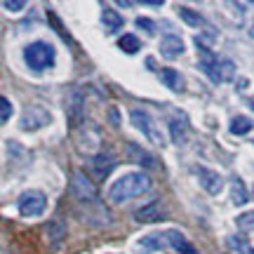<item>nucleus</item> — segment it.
<instances>
[{
	"label": "nucleus",
	"mask_w": 254,
	"mask_h": 254,
	"mask_svg": "<svg viewBox=\"0 0 254 254\" xmlns=\"http://www.w3.org/2000/svg\"><path fill=\"white\" fill-rule=\"evenodd\" d=\"M113 167H116V158L111 153H99L92 158V172H94V177L97 179H106L111 172H113Z\"/></svg>",
	"instance_id": "nucleus-10"
},
{
	"label": "nucleus",
	"mask_w": 254,
	"mask_h": 254,
	"mask_svg": "<svg viewBox=\"0 0 254 254\" xmlns=\"http://www.w3.org/2000/svg\"><path fill=\"white\" fill-rule=\"evenodd\" d=\"M153 182H151V177L146 172H127L123 174L118 182L111 184L109 189V200L111 202H125V200H132V198H139V195H144L146 190H151Z\"/></svg>",
	"instance_id": "nucleus-1"
},
{
	"label": "nucleus",
	"mask_w": 254,
	"mask_h": 254,
	"mask_svg": "<svg viewBox=\"0 0 254 254\" xmlns=\"http://www.w3.org/2000/svg\"><path fill=\"white\" fill-rule=\"evenodd\" d=\"M129 118H132V125H134L139 132H144V136L151 144H155V146L165 144V136H163V132H160V127H158L153 116L146 109H132L129 111Z\"/></svg>",
	"instance_id": "nucleus-3"
},
{
	"label": "nucleus",
	"mask_w": 254,
	"mask_h": 254,
	"mask_svg": "<svg viewBox=\"0 0 254 254\" xmlns=\"http://www.w3.org/2000/svg\"><path fill=\"white\" fill-rule=\"evenodd\" d=\"M170 132H172L174 144H184L186 136H189V125H186V120H179V118L170 120Z\"/></svg>",
	"instance_id": "nucleus-17"
},
{
	"label": "nucleus",
	"mask_w": 254,
	"mask_h": 254,
	"mask_svg": "<svg viewBox=\"0 0 254 254\" xmlns=\"http://www.w3.org/2000/svg\"><path fill=\"white\" fill-rule=\"evenodd\" d=\"M57 59V50L45 40H38V43H31V45L24 50V62L31 71H45L50 68Z\"/></svg>",
	"instance_id": "nucleus-2"
},
{
	"label": "nucleus",
	"mask_w": 254,
	"mask_h": 254,
	"mask_svg": "<svg viewBox=\"0 0 254 254\" xmlns=\"http://www.w3.org/2000/svg\"><path fill=\"white\" fill-rule=\"evenodd\" d=\"M9 118H12V101H9L7 97H2V99H0V120H2V123H9Z\"/></svg>",
	"instance_id": "nucleus-25"
},
{
	"label": "nucleus",
	"mask_w": 254,
	"mask_h": 254,
	"mask_svg": "<svg viewBox=\"0 0 254 254\" xmlns=\"http://www.w3.org/2000/svg\"><path fill=\"white\" fill-rule=\"evenodd\" d=\"M71 193L75 195V200H80V202H97V189H94V184L82 172H73Z\"/></svg>",
	"instance_id": "nucleus-6"
},
{
	"label": "nucleus",
	"mask_w": 254,
	"mask_h": 254,
	"mask_svg": "<svg viewBox=\"0 0 254 254\" xmlns=\"http://www.w3.org/2000/svg\"><path fill=\"white\" fill-rule=\"evenodd\" d=\"M118 47L123 52H127V55H136V52L141 50V40L136 36H132V33H125V36L118 40Z\"/></svg>",
	"instance_id": "nucleus-20"
},
{
	"label": "nucleus",
	"mask_w": 254,
	"mask_h": 254,
	"mask_svg": "<svg viewBox=\"0 0 254 254\" xmlns=\"http://www.w3.org/2000/svg\"><path fill=\"white\" fill-rule=\"evenodd\" d=\"M195 174L200 179V186L207 190L209 195H219L221 189H224V179L221 174L214 172V170H207V167H195Z\"/></svg>",
	"instance_id": "nucleus-7"
},
{
	"label": "nucleus",
	"mask_w": 254,
	"mask_h": 254,
	"mask_svg": "<svg viewBox=\"0 0 254 254\" xmlns=\"http://www.w3.org/2000/svg\"><path fill=\"white\" fill-rule=\"evenodd\" d=\"M134 24H136V26H139V28H144L146 33H151V36H153V33H155V24H153V21H151V19H148V17H136V21H134Z\"/></svg>",
	"instance_id": "nucleus-26"
},
{
	"label": "nucleus",
	"mask_w": 254,
	"mask_h": 254,
	"mask_svg": "<svg viewBox=\"0 0 254 254\" xmlns=\"http://www.w3.org/2000/svg\"><path fill=\"white\" fill-rule=\"evenodd\" d=\"M163 238H165V236H146L136 247H139V250H144V252H153V250H160V247H163Z\"/></svg>",
	"instance_id": "nucleus-22"
},
{
	"label": "nucleus",
	"mask_w": 254,
	"mask_h": 254,
	"mask_svg": "<svg viewBox=\"0 0 254 254\" xmlns=\"http://www.w3.org/2000/svg\"><path fill=\"white\" fill-rule=\"evenodd\" d=\"M2 7L7 9V12H21V9L26 7V2H24V0H5Z\"/></svg>",
	"instance_id": "nucleus-27"
},
{
	"label": "nucleus",
	"mask_w": 254,
	"mask_h": 254,
	"mask_svg": "<svg viewBox=\"0 0 254 254\" xmlns=\"http://www.w3.org/2000/svg\"><path fill=\"white\" fill-rule=\"evenodd\" d=\"M247 104H250V109L254 111V97H252V99H247Z\"/></svg>",
	"instance_id": "nucleus-29"
},
{
	"label": "nucleus",
	"mask_w": 254,
	"mask_h": 254,
	"mask_svg": "<svg viewBox=\"0 0 254 254\" xmlns=\"http://www.w3.org/2000/svg\"><path fill=\"white\" fill-rule=\"evenodd\" d=\"M127 155L132 158V163L141 165V167H146V170H153L155 167V158L148 151H144L139 144H134V141H129L127 144Z\"/></svg>",
	"instance_id": "nucleus-11"
},
{
	"label": "nucleus",
	"mask_w": 254,
	"mask_h": 254,
	"mask_svg": "<svg viewBox=\"0 0 254 254\" xmlns=\"http://www.w3.org/2000/svg\"><path fill=\"white\" fill-rule=\"evenodd\" d=\"M179 17H182L189 26H195V28H200L202 24H205V19L200 17L198 12H193L190 7H179Z\"/></svg>",
	"instance_id": "nucleus-21"
},
{
	"label": "nucleus",
	"mask_w": 254,
	"mask_h": 254,
	"mask_svg": "<svg viewBox=\"0 0 254 254\" xmlns=\"http://www.w3.org/2000/svg\"><path fill=\"white\" fill-rule=\"evenodd\" d=\"M165 243L172 247L174 252H179V254H195V247L189 243V238L184 236L182 231H165Z\"/></svg>",
	"instance_id": "nucleus-9"
},
{
	"label": "nucleus",
	"mask_w": 254,
	"mask_h": 254,
	"mask_svg": "<svg viewBox=\"0 0 254 254\" xmlns=\"http://www.w3.org/2000/svg\"><path fill=\"white\" fill-rule=\"evenodd\" d=\"M252 118H247V116H236V118L231 120V134H238V136H243L247 134V132H252Z\"/></svg>",
	"instance_id": "nucleus-19"
},
{
	"label": "nucleus",
	"mask_w": 254,
	"mask_h": 254,
	"mask_svg": "<svg viewBox=\"0 0 254 254\" xmlns=\"http://www.w3.org/2000/svg\"><path fill=\"white\" fill-rule=\"evenodd\" d=\"M50 120H52L50 111H45L43 106H31V109L24 111V116L19 120V127H21L24 132H36L40 127L50 125Z\"/></svg>",
	"instance_id": "nucleus-5"
},
{
	"label": "nucleus",
	"mask_w": 254,
	"mask_h": 254,
	"mask_svg": "<svg viewBox=\"0 0 254 254\" xmlns=\"http://www.w3.org/2000/svg\"><path fill=\"white\" fill-rule=\"evenodd\" d=\"M236 224L240 231H254V212H243L236 219Z\"/></svg>",
	"instance_id": "nucleus-23"
},
{
	"label": "nucleus",
	"mask_w": 254,
	"mask_h": 254,
	"mask_svg": "<svg viewBox=\"0 0 254 254\" xmlns=\"http://www.w3.org/2000/svg\"><path fill=\"white\" fill-rule=\"evenodd\" d=\"M219 73H221V82L233 80V75H236V66H233V62H221L219 64Z\"/></svg>",
	"instance_id": "nucleus-24"
},
{
	"label": "nucleus",
	"mask_w": 254,
	"mask_h": 254,
	"mask_svg": "<svg viewBox=\"0 0 254 254\" xmlns=\"http://www.w3.org/2000/svg\"><path fill=\"white\" fill-rule=\"evenodd\" d=\"M101 24L106 28V33H116L120 28L125 26V19L120 17V12H116L113 7H104L101 12Z\"/></svg>",
	"instance_id": "nucleus-13"
},
{
	"label": "nucleus",
	"mask_w": 254,
	"mask_h": 254,
	"mask_svg": "<svg viewBox=\"0 0 254 254\" xmlns=\"http://www.w3.org/2000/svg\"><path fill=\"white\" fill-rule=\"evenodd\" d=\"M118 7H132V2L129 0H118Z\"/></svg>",
	"instance_id": "nucleus-28"
},
{
	"label": "nucleus",
	"mask_w": 254,
	"mask_h": 254,
	"mask_svg": "<svg viewBox=\"0 0 254 254\" xmlns=\"http://www.w3.org/2000/svg\"><path fill=\"white\" fill-rule=\"evenodd\" d=\"M160 55L165 59H177L184 55V40L179 36H165L160 40Z\"/></svg>",
	"instance_id": "nucleus-12"
},
{
	"label": "nucleus",
	"mask_w": 254,
	"mask_h": 254,
	"mask_svg": "<svg viewBox=\"0 0 254 254\" xmlns=\"http://www.w3.org/2000/svg\"><path fill=\"white\" fill-rule=\"evenodd\" d=\"M134 219L136 221H141V224H155V221H163L165 219V207L160 200H153V202H148L144 207H139L134 212Z\"/></svg>",
	"instance_id": "nucleus-8"
},
{
	"label": "nucleus",
	"mask_w": 254,
	"mask_h": 254,
	"mask_svg": "<svg viewBox=\"0 0 254 254\" xmlns=\"http://www.w3.org/2000/svg\"><path fill=\"white\" fill-rule=\"evenodd\" d=\"M45 233L52 243H62V238H66V224L62 219H52L50 224H45Z\"/></svg>",
	"instance_id": "nucleus-18"
},
{
	"label": "nucleus",
	"mask_w": 254,
	"mask_h": 254,
	"mask_svg": "<svg viewBox=\"0 0 254 254\" xmlns=\"http://www.w3.org/2000/svg\"><path fill=\"white\" fill-rule=\"evenodd\" d=\"M231 200L236 205H245L247 200H250V193H247L245 184H243L240 177H233V182H231Z\"/></svg>",
	"instance_id": "nucleus-15"
},
{
	"label": "nucleus",
	"mask_w": 254,
	"mask_h": 254,
	"mask_svg": "<svg viewBox=\"0 0 254 254\" xmlns=\"http://www.w3.org/2000/svg\"><path fill=\"white\" fill-rule=\"evenodd\" d=\"M160 80H163L165 87H170L172 92L184 90V78L177 68H163V71H160Z\"/></svg>",
	"instance_id": "nucleus-14"
},
{
	"label": "nucleus",
	"mask_w": 254,
	"mask_h": 254,
	"mask_svg": "<svg viewBox=\"0 0 254 254\" xmlns=\"http://www.w3.org/2000/svg\"><path fill=\"white\" fill-rule=\"evenodd\" d=\"M17 207H19V214H21V217H40L47 207V195L43 190L31 189L19 195Z\"/></svg>",
	"instance_id": "nucleus-4"
},
{
	"label": "nucleus",
	"mask_w": 254,
	"mask_h": 254,
	"mask_svg": "<svg viewBox=\"0 0 254 254\" xmlns=\"http://www.w3.org/2000/svg\"><path fill=\"white\" fill-rule=\"evenodd\" d=\"M226 247L233 254H254V247L247 243V238H238V236H228L226 238Z\"/></svg>",
	"instance_id": "nucleus-16"
}]
</instances>
